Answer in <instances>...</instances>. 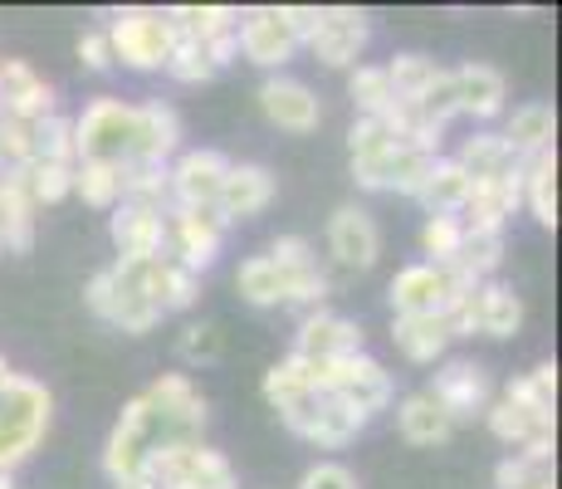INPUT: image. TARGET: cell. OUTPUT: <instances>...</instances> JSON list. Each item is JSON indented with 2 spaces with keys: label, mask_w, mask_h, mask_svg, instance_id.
Segmentation results:
<instances>
[{
  "label": "cell",
  "mask_w": 562,
  "mask_h": 489,
  "mask_svg": "<svg viewBox=\"0 0 562 489\" xmlns=\"http://www.w3.org/2000/svg\"><path fill=\"white\" fill-rule=\"evenodd\" d=\"M103 35H108V49H113V64L123 59L127 69H137V74L167 69V54H171V25H167V10L127 5V10H117L113 25H108Z\"/></svg>",
  "instance_id": "5b68a950"
},
{
  "label": "cell",
  "mask_w": 562,
  "mask_h": 489,
  "mask_svg": "<svg viewBox=\"0 0 562 489\" xmlns=\"http://www.w3.org/2000/svg\"><path fill=\"white\" fill-rule=\"evenodd\" d=\"M450 79H456V108L470 118H499L504 113V74L494 69V64H460V69H450Z\"/></svg>",
  "instance_id": "cb8c5ba5"
},
{
  "label": "cell",
  "mask_w": 562,
  "mask_h": 489,
  "mask_svg": "<svg viewBox=\"0 0 562 489\" xmlns=\"http://www.w3.org/2000/svg\"><path fill=\"white\" fill-rule=\"evenodd\" d=\"M117 489H161V485L153 470H137V475H127V480H117Z\"/></svg>",
  "instance_id": "f5cc1de1"
},
{
  "label": "cell",
  "mask_w": 562,
  "mask_h": 489,
  "mask_svg": "<svg viewBox=\"0 0 562 489\" xmlns=\"http://www.w3.org/2000/svg\"><path fill=\"white\" fill-rule=\"evenodd\" d=\"M167 74L177 84H205V79H215L211 59H205V45H201V40H181V35H171Z\"/></svg>",
  "instance_id": "bcb514c9"
},
{
  "label": "cell",
  "mask_w": 562,
  "mask_h": 489,
  "mask_svg": "<svg viewBox=\"0 0 562 489\" xmlns=\"http://www.w3.org/2000/svg\"><path fill=\"white\" fill-rule=\"evenodd\" d=\"M83 303H89V313H99L103 323H113V329H123V333H153L161 323V313L153 309V303H147L143 293L127 289L113 269H99V275L89 279Z\"/></svg>",
  "instance_id": "4fadbf2b"
},
{
  "label": "cell",
  "mask_w": 562,
  "mask_h": 489,
  "mask_svg": "<svg viewBox=\"0 0 562 489\" xmlns=\"http://www.w3.org/2000/svg\"><path fill=\"white\" fill-rule=\"evenodd\" d=\"M0 113L20 118V123H40V118L54 113V89L30 64L0 59Z\"/></svg>",
  "instance_id": "7402d4cb"
},
{
  "label": "cell",
  "mask_w": 562,
  "mask_h": 489,
  "mask_svg": "<svg viewBox=\"0 0 562 489\" xmlns=\"http://www.w3.org/2000/svg\"><path fill=\"white\" fill-rule=\"evenodd\" d=\"M494 489H558V480H553V465H533L524 455H509L494 470Z\"/></svg>",
  "instance_id": "7dc6e473"
},
{
  "label": "cell",
  "mask_w": 562,
  "mask_h": 489,
  "mask_svg": "<svg viewBox=\"0 0 562 489\" xmlns=\"http://www.w3.org/2000/svg\"><path fill=\"white\" fill-rule=\"evenodd\" d=\"M367 40H372V25H367L362 10L328 5V10H318V20H313L308 49L318 54L323 64H333V69H348V64H358V54L367 49Z\"/></svg>",
  "instance_id": "5bb4252c"
},
{
  "label": "cell",
  "mask_w": 562,
  "mask_h": 489,
  "mask_svg": "<svg viewBox=\"0 0 562 489\" xmlns=\"http://www.w3.org/2000/svg\"><path fill=\"white\" fill-rule=\"evenodd\" d=\"M460 241H464V225L460 215H430L426 231H420V249H426V265H450L460 255Z\"/></svg>",
  "instance_id": "ee69618b"
},
{
  "label": "cell",
  "mask_w": 562,
  "mask_h": 489,
  "mask_svg": "<svg viewBox=\"0 0 562 489\" xmlns=\"http://www.w3.org/2000/svg\"><path fill=\"white\" fill-rule=\"evenodd\" d=\"M396 426L411 445H440L456 436V421L440 411V401L430 391H411V397L396 407Z\"/></svg>",
  "instance_id": "1f68e13d"
},
{
  "label": "cell",
  "mask_w": 562,
  "mask_h": 489,
  "mask_svg": "<svg viewBox=\"0 0 562 489\" xmlns=\"http://www.w3.org/2000/svg\"><path fill=\"white\" fill-rule=\"evenodd\" d=\"M181 147V118L167 103L137 108V167H167V157Z\"/></svg>",
  "instance_id": "d4e9b609"
},
{
  "label": "cell",
  "mask_w": 562,
  "mask_h": 489,
  "mask_svg": "<svg viewBox=\"0 0 562 489\" xmlns=\"http://www.w3.org/2000/svg\"><path fill=\"white\" fill-rule=\"evenodd\" d=\"M181 357H187V363H215V357H221V329H215V323H191V329L181 333Z\"/></svg>",
  "instance_id": "c3c4849f"
},
{
  "label": "cell",
  "mask_w": 562,
  "mask_h": 489,
  "mask_svg": "<svg viewBox=\"0 0 562 489\" xmlns=\"http://www.w3.org/2000/svg\"><path fill=\"white\" fill-rule=\"evenodd\" d=\"M499 137L509 143V152H514L518 162L538 157V152H553V137H558V113H553V103H524V108H514L509 127H504Z\"/></svg>",
  "instance_id": "f1b7e54d"
},
{
  "label": "cell",
  "mask_w": 562,
  "mask_h": 489,
  "mask_svg": "<svg viewBox=\"0 0 562 489\" xmlns=\"http://www.w3.org/2000/svg\"><path fill=\"white\" fill-rule=\"evenodd\" d=\"M518 329H524V299L509 285L490 279V285L474 289V333H484V338H514Z\"/></svg>",
  "instance_id": "83f0119b"
},
{
  "label": "cell",
  "mask_w": 562,
  "mask_h": 489,
  "mask_svg": "<svg viewBox=\"0 0 562 489\" xmlns=\"http://www.w3.org/2000/svg\"><path fill=\"white\" fill-rule=\"evenodd\" d=\"M328 249L342 269H372L382 255V231L362 205H338L328 221Z\"/></svg>",
  "instance_id": "ffe728a7"
},
{
  "label": "cell",
  "mask_w": 562,
  "mask_h": 489,
  "mask_svg": "<svg viewBox=\"0 0 562 489\" xmlns=\"http://www.w3.org/2000/svg\"><path fill=\"white\" fill-rule=\"evenodd\" d=\"M436 74H440V64L426 59V54H396V59L386 64V84H392L396 103H416V98L436 84Z\"/></svg>",
  "instance_id": "f35d334b"
},
{
  "label": "cell",
  "mask_w": 562,
  "mask_h": 489,
  "mask_svg": "<svg viewBox=\"0 0 562 489\" xmlns=\"http://www.w3.org/2000/svg\"><path fill=\"white\" fill-rule=\"evenodd\" d=\"M30 162H59V167H79L74 157V118L49 113L35 123V157Z\"/></svg>",
  "instance_id": "b9f144b4"
},
{
  "label": "cell",
  "mask_w": 562,
  "mask_h": 489,
  "mask_svg": "<svg viewBox=\"0 0 562 489\" xmlns=\"http://www.w3.org/2000/svg\"><path fill=\"white\" fill-rule=\"evenodd\" d=\"M259 108H265V118L274 127H284V133H313V127L323 123V103L318 93L308 89V84L299 79H265V89H259Z\"/></svg>",
  "instance_id": "44dd1931"
},
{
  "label": "cell",
  "mask_w": 562,
  "mask_h": 489,
  "mask_svg": "<svg viewBox=\"0 0 562 489\" xmlns=\"http://www.w3.org/2000/svg\"><path fill=\"white\" fill-rule=\"evenodd\" d=\"M426 391L440 401V411H446L456 426H464V421H480L484 411H490V401H494L490 373H484L480 363H446Z\"/></svg>",
  "instance_id": "9a60e30c"
},
{
  "label": "cell",
  "mask_w": 562,
  "mask_h": 489,
  "mask_svg": "<svg viewBox=\"0 0 562 489\" xmlns=\"http://www.w3.org/2000/svg\"><path fill=\"white\" fill-rule=\"evenodd\" d=\"M470 191H474V181L464 177L460 162L456 157H436V167H430L426 187L416 191V201L426 205L430 215H460L464 201H470Z\"/></svg>",
  "instance_id": "d6a6232c"
},
{
  "label": "cell",
  "mask_w": 562,
  "mask_h": 489,
  "mask_svg": "<svg viewBox=\"0 0 562 489\" xmlns=\"http://www.w3.org/2000/svg\"><path fill=\"white\" fill-rule=\"evenodd\" d=\"M499 259H504V235H470L464 231L460 255L450 259L446 269L456 279H464V285H490L494 269H499Z\"/></svg>",
  "instance_id": "e575fe53"
},
{
  "label": "cell",
  "mask_w": 562,
  "mask_h": 489,
  "mask_svg": "<svg viewBox=\"0 0 562 489\" xmlns=\"http://www.w3.org/2000/svg\"><path fill=\"white\" fill-rule=\"evenodd\" d=\"M0 489H15V475H0Z\"/></svg>",
  "instance_id": "11a10c76"
},
{
  "label": "cell",
  "mask_w": 562,
  "mask_h": 489,
  "mask_svg": "<svg viewBox=\"0 0 562 489\" xmlns=\"http://www.w3.org/2000/svg\"><path fill=\"white\" fill-rule=\"evenodd\" d=\"M299 489H362V485H358V475H352L348 465H338V460H318L313 470H304Z\"/></svg>",
  "instance_id": "681fc988"
},
{
  "label": "cell",
  "mask_w": 562,
  "mask_h": 489,
  "mask_svg": "<svg viewBox=\"0 0 562 489\" xmlns=\"http://www.w3.org/2000/svg\"><path fill=\"white\" fill-rule=\"evenodd\" d=\"M108 235L117 245V259H161L167 255V211L137 201H117Z\"/></svg>",
  "instance_id": "e0dca14e"
},
{
  "label": "cell",
  "mask_w": 562,
  "mask_h": 489,
  "mask_svg": "<svg viewBox=\"0 0 562 489\" xmlns=\"http://www.w3.org/2000/svg\"><path fill=\"white\" fill-rule=\"evenodd\" d=\"M304 363V357H299ZM313 367V363H308ZM313 387L318 391H333L338 401H348L352 411H362L367 421L376 416V411L392 407L396 387H392V373H386L382 363H376L372 353H358V357H338V363H318L313 367Z\"/></svg>",
  "instance_id": "277c9868"
},
{
  "label": "cell",
  "mask_w": 562,
  "mask_h": 489,
  "mask_svg": "<svg viewBox=\"0 0 562 489\" xmlns=\"http://www.w3.org/2000/svg\"><path fill=\"white\" fill-rule=\"evenodd\" d=\"M430 167H436V157L430 152H416V147H392L382 152V157H367V162H352V181H358L362 191H402V196H416L426 187Z\"/></svg>",
  "instance_id": "2e32d148"
},
{
  "label": "cell",
  "mask_w": 562,
  "mask_h": 489,
  "mask_svg": "<svg viewBox=\"0 0 562 489\" xmlns=\"http://www.w3.org/2000/svg\"><path fill=\"white\" fill-rule=\"evenodd\" d=\"M79 59L89 64V69H99V74L113 69V49H108V35H103V30H89V35L79 40Z\"/></svg>",
  "instance_id": "f907efd6"
},
{
  "label": "cell",
  "mask_w": 562,
  "mask_h": 489,
  "mask_svg": "<svg viewBox=\"0 0 562 489\" xmlns=\"http://www.w3.org/2000/svg\"><path fill=\"white\" fill-rule=\"evenodd\" d=\"M348 93H352V103H358L362 118H392L396 113V93H392V84H386V69H376V64H358V69H352Z\"/></svg>",
  "instance_id": "8d00e7d4"
},
{
  "label": "cell",
  "mask_w": 562,
  "mask_h": 489,
  "mask_svg": "<svg viewBox=\"0 0 562 489\" xmlns=\"http://www.w3.org/2000/svg\"><path fill=\"white\" fill-rule=\"evenodd\" d=\"M221 241H225V221L215 211H181V205L167 211V259H177L196 279L215 265Z\"/></svg>",
  "instance_id": "9c48e42d"
},
{
  "label": "cell",
  "mask_w": 562,
  "mask_h": 489,
  "mask_svg": "<svg viewBox=\"0 0 562 489\" xmlns=\"http://www.w3.org/2000/svg\"><path fill=\"white\" fill-rule=\"evenodd\" d=\"M5 377H10V363H5V353H0V382H5Z\"/></svg>",
  "instance_id": "db71d44e"
},
{
  "label": "cell",
  "mask_w": 562,
  "mask_h": 489,
  "mask_svg": "<svg viewBox=\"0 0 562 489\" xmlns=\"http://www.w3.org/2000/svg\"><path fill=\"white\" fill-rule=\"evenodd\" d=\"M304 391H313V367L299 363L294 353H289L284 363H274V367L265 373V401H269L274 411H284L289 401H299Z\"/></svg>",
  "instance_id": "60d3db41"
},
{
  "label": "cell",
  "mask_w": 562,
  "mask_h": 489,
  "mask_svg": "<svg viewBox=\"0 0 562 489\" xmlns=\"http://www.w3.org/2000/svg\"><path fill=\"white\" fill-rule=\"evenodd\" d=\"M205 416H211V411H205V397L187 373L157 377L143 397H133L123 407L113 436L103 445V470L113 475V485L127 480V475H137V470H147V465H153L161 451H171V445L201 441Z\"/></svg>",
  "instance_id": "6da1fadb"
},
{
  "label": "cell",
  "mask_w": 562,
  "mask_h": 489,
  "mask_svg": "<svg viewBox=\"0 0 562 489\" xmlns=\"http://www.w3.org/2000/svg\"><path fill=\"white\" fill-rule=\"evenodd\" d=\"M402 147V137H396V127L386 123V118H358L348 133V152L352 162H367V157H382V152Z\"/></svg>",
  "instance_id": "f6af8a7d"
},
{
  "label": "cell",
  "mask_w": 562,
  "mask_h": 489,
  "mask_svg": "<svg viewBox=\"0 0 562 489\" xmlns=\"http://www.w3.org/2000/svg\"><path fill=\"white\" fill-rule=\"evenodd\" d=\"M269 259L279 265V275H284V289L294 309H318L323 299H328V275L318 269V255H313V245L304 235H279L274 249H269Z\"/></svg>",
  "instance_id": "ac0fdd59"
},
{
  "label": "cell",
  "mask_w": 562,
  "mask_h": 489,
  "mask_svg": "<svg viewBox=\"0 0 562 489\" xmlns=\"http://www.w3.org/2000/svg\"><path fill=\"white\" fill-rule=\"evenodd\" d=\"M524 201L538 225H558V152H538L524 162Z\"/></svg>",
  "instance_id": "836d02e7"
},
{
  "label": "cell",
  "mask_w": 562,
  "mask_h": 489,
  "mask_svg": "<svg viewBox=\"0 0 562 489\" xmlns=\"http://www.w3.org/2000/svg\"><path fill=\"white\" fill-rule=\"evenodd\" d=\"M20 171V187H25L30 205H54L74 191V167H59V162H25Z\"/></svg>",
  "instance_id": "74e56055"
},
{
  "label": "cell",
  "mask_w": 562,
  "mask_h": 489,
  "mask_svg": "<svg viewBox=\"0 0 562 489\" xmlns=\"http://www.w3.org/2000/svg\"><path fill=\"white\" fill-rule=\"evenodd\" d=\"M235 285H240V299L255 303V309H279V303L289 299L284 289V275H279V265L269 255H255L240 265V275H235Z\"/></svg>",
  "instance_id": "d590c367"
},
{
  "label": "cell",
  "mask_w": 562,
  "mask_h": 489,
  "mask_svg": "<svg viewBox=\"0 0 562 489\" xmlns=\"http://www.w3.org/2000/svg\"><path fill=\"white\" fill-rule=\"evenodd\" d=\"M460 167H464V177L474 181V187H490V181H509L524 162L509 152V143H504L499 133H474V137H464V147H460Z\"/></svg>",
  "instance_id": "4316f807"
},
{
  "label": "cell",
  "mask_w": 562,
  "mask_h": 489,
  "mask_svg": "<svg viewBox=\"0 0 562 489\" xmlns=\"http://www.w3.org/2000/svg\"><path fill=\"white\" fill-rule=\"evenodd\" d=\"M279 421H284L294 436H304L313 445H323V451H338V445L358 441V431L367 426L362 411H352L348 401H338L333 391H304L299 401H289L284 411H279Z\"/></svg>",
  "instance_id": "8992f818"
},
{
  "label": "cell",
  "mask_w": 562,
  "mask_h": 489,
  "mask_svg": "<svg viewBox=\"0 0 562 489\" xmlns=\"http://www.w3.org/2000/svg\"><path fill=\"white\" fill-rule=\"evenodd\" d=\"M392 338L411 363H436V357H446V347L456 343V333H450L446 313H406V319H396Z\"/></svg>",
  "instance_id": "f546056e"
},
{
  "label": "cell",
  "mask_w": 562,
  "mask_h": 489,
  "mask_svg": "<svg viewBox=\"0 0 562 489\" xmlns=\"http://www.w3.org/2000/svg\"><path fill=\"white\" fill-rule=\"evenodd\" d=\"M225 171H231V162H225L215 147L181 152L177 167H167L171 205H181V211H215V196H221Z\"/></svg>",
  "instance_id": "8fae6325"
},
{
  "label": "cell",
  "mask_w": 562,
  "mask_h": 489,
  "mask_svg": "<svg viewBox=\"0 0 562 489\" xmlns=\"http://www.w3.org/2000/svg\"><path fill=\"white\" fill-rule=\"evenodd\" d=\"M147 470L157 475L161 489H240L231 460H225L221 451H211V445H201V441L171 445V451H161Z\"/></svg>",
  "instance_id": "ba28073f"
},
{
  "label": "cell",
  "mask_w": 562,
  "mask_h": 489,
  "mask_svg": "<svg viewBox=\"0 0 562 489\" xmlns=\"http://www.w3.org/2000/svg\"><path fill=\"white\" fill-rule=\"evenodd\" d=\"M74 191H79L83 205H93V211H113V205L123 201V171L99 167V162H79V167H74Z\"/></svg>",
  "instance_id": "ab89813d"
},
{
  "label": "cell",
  "mask_w": 562,
  "mask_h": 489,
  "mask_svg": "<svg viewBox=\"0 0 562 489\" xmlns=\"http://www.w3.org/2000/svg\"><path fill=\"white\" fill-rule=\"evenodd\" d=\"M113 275L123 279L133 293H143L161 319L191 309V303H196V289H201V279L191 275V269H181L177 259H167V255L161 259H117Z\"/></svg>",
  "instance_id": "52a82bcc"
},
{
  "label": "cell",
  "mask_w": 562,
  "mask_h": 489,
  "mask_svg": "<svg viewBox=\"0 0 562 489\" xmlns=\"http://www.w3.org/2000/svg\"><path fill=\"white\" fill-rule=\"evenodd\" d=\"M205 59H211V69L221 74L225 64H235L240 59V40H235V30L231 35H215V40H205Z\"/></svg>",
  "instance_id": "816d5d0a"
},
{
  "label": "cell",
  "mask_w": 562,
  "mask_h": 489,
  "mask_svg": "<svg viewBox=\"0 0 562 489\" xmlns=\"http://www.w3.org/2000/svg\"><path fill=\"white\" fill-rule=\"evenodd\" d=\"M406 108L420 118V123H430V127H440V133H446V123L460 113V108H456V79H450V69H440L436 84H430V89L420 93L416 103H406Z\"/></svg>",
  "instance_id": "7bdbcfd3"
},
{
  "label": "cell",
  "mask_w": 562,
  "mask_h": 489,
  "mask_svg": "<svg viewBox=\"0 0 562 489\" xmlns=\"http://www.w3.org/2000/svg\"><path fill=\"white\" fill-rule=\"evenodd\" d=\"M484 421H490V431L504 445H518V451H524L528 441H538V436H558V416H548V411H533V407H518V401H504V397L490 401Z\"/></svg>",
  "instance_id": "4dcf8cb0"
},
{
  "label": "cell",
  "mask_w": 562,
  "mask_h": 489,
  "mask_svg": "<svg viewBox=\"0 0 562 489\" xmlns=\"http://www.w3.org/2000/svg\"><path fill=\"white\" fill-rule=\"evenodd\" d=\"M470 289H480V285H464L446 265H406V269H396L386 293H392V313L406 319V313H446L450 299Z\"/></svg>",
  "instance_id": "30bf717a"
},
{
  "label": "cell",
  "mask_w": 562,
  "mask_h": 489,
  "mask_svg": "<svg viewBox=\"0 0 562 489\" xmlns=\"http://www.w3.org/2000/svg\"><path fill=\"white\" fill-rule=\"evenodd\" d=\"M0 245L10 255H25L35 245V205H30L25 187H20V171L5 167L0 171Z\"/></svg>",
  "instance_id": "484cf974"
},
{
  "label": "cell",
  "mask_w": 562,
  "mask_h": 489,
  "mask_svg": "<svg viewBox=\"0 0 562 489\" xmlns=\"http://www.w3.org/2000/svg\"><path fill=\"white\" fill-rule=\"evenodd\" d=\"M49 416H54V397L45 382H35L25 373H10L0 382V475H10L40 451Z\"/></svg>",
  "instance_id": "7a4b0ae2"
},
{
  "label": "cell",
  "mask_w": 562,
  "mask_h": 489,
  "mask_svg": "<svg viewBox=\"0 0 562 489\" xmlns=\"http://www.w3.org/2000/svg\"><path fill=\"white\" fill-rule=\"evenodd\" d=\"M269 201H274V177H269L265 167H255V162H245V167L225 171L221 196H215V215H221L225 225L250 221V215H259Z\"/></svg>",
  "instance_id": "603a6c76"
},
{
  "label": "cell",
  "mask_w": 562,
  "mask_h": 489,
  "mask_svg": "<svg viewBox=\"0 0 562 489\" xmlns=\"http://www.w3.org/2000/svg\"><path fill=\"white\" fill-rule=\"evenodd\" d=\"M358 353H362V329L352 319H342V313L313 309L294 333V357H304L313 367L338 363V357H358Z\"/></svg>",
  "instance_id": "d6986e66"
},
{
  "label": "cell",
  "mask_w": 562,
  "mask_h": 489,
  "mask_svg": "<svg viewBox=\"0 0 562 489\" xmlns=\"http://www.w3.org/2000/svg\"><path fill=\"white\" fill-rule=\"evenodd\" d=\"M0 255H5V245H0Z\"/></svg>",
  "instance_id": "9f6ffc18"
},
{
  "label": "cell",
  "mask_w": 562,
  "mask_h": 489,
  "mask_svg": "<svg viewBox=\"0 0 562 489\" xmlns=\"http://www.w3.org/2000/svg\"><path fill=\"white\" fill-rule=\"evenodd\" d=\"M235 40H240V54L259 69H279L289 54L299 49L294 20H289V5H259L250 15H240L235 25Z\"/></svg>",
  "instance_id": "7c38bea8"
},
{
  "label": "cell",
  "mask_w": 562,
  "mask_h": 489,
  "mask_svg": "<svg viewBox=\"0 0 562 489\" xmlns=\"http://www.w3.org/2000/svg\"><path fill=\"white\" fill-rule=\"evenodd\" d=\"M74 157L99 167H137V103L93 98L83 118H74Z\"/></svg>",
  "instance_id": "3957f363"
}]
</instances>
